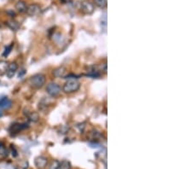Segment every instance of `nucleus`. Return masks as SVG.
I'll list each match as a JSON object with an SVG mask.
<instances>
[{"instance_id":"2eb2a0df","label":"nucleus","mask_w":192,"mask_h":169,"mask_svg":"<svg viewBox=\"0 0 192 169\" xmlns=\"http://www.w3.org/2000/svg\"><path fill=\"white\" fill-rule=\"evenodd\" d=\"M9 153H10L9 150L4 146L3 143H1L0 144V155L3 156V157H7L9 155Z\"/></svg>"},{"instance_id":"ddd939ff","label":"nucleus","mask_w":192,"mask_h":169,"mask_svg":"<svg viewBox=\"0 0 192 169\" xmlns=\"http://www.w3.org/2000/svg\"><path fill=\"white\" fill-rule=\"evenodd\" d=\"M5 24H6V26H7L10 29L12 30V31H17V30L20 28V24H19L17 22H15V20L8 21Z\"/></svg>"},{"instance_id":"20e7f679","label":"nucleus","mask_w":192,"mask_h":169,"mask_svg":"<svg viewBox=\"0 0 192 169\" xmlns=\"http://www.w3.org/2000/svg\"><path fill=\"white\" fill-rule=\"evenodd\" d=\"M41 11L40 6L38 4H30L29 6H27V8L26 13L30 16H35L38 15Z\"/></svg>"},{"instance_id":"f8f14e48","label":"nucleus","mask_w":192,"mask_h":169,"mask_svg":"<svg viewBox=\"0 0 192 169\" xmlns=\"http://www.w3.org/2000/svg\"><path fill=\"white\" fill-rule=\"evenodd\" d=\"M27 117L28 118L30 122H38L39 121V115L37 112L35 111H31V112H27L26 114Z\"/></svg>"},{"instance_id":"4be33fe9","label":"nucleus","mask_w":192,"mask_h":169,"mask_svg":"<svg viewBox=\"0 0 192 169\" xmlns=\"http://www.w3.org/2000/svg\"><path fill=\"white\" fill-rule=\"evenodd\" d=\"M25 73H26V71H25V69H22L21 70V72H19V74H18V77L19 78H22L24 74H25Z\"/></svg>"},{"instance_id":"f257e3e1","label":"nucleus","mask_w":192,"mask_h":169,"mask_svg":"<svg viewBox=\"0 0 192 169\" xmlns=\"http://www.w3.org/2000/svg\"><path fill=\"white\" fill-rule=\"evenodd\" d=\"M45 81H46V77L44 74H36L33 75L32 77L28 80V84L30 85V87H32L33 89L38 90V89L42 88L44 86V84H45Z\"/></svg>"},{"instance_id":"5701e85b","label":"nucleus","mask_w":192,"mask_h":169,"mask_svg":"<svg viewBox=\"0 0 192 169\" xmlns=\"http://www.w3.org/2000/svg\"><path fill=\"white\" fill-rule=\"evenodd\" d=\"M2 116H3V112H2V110L0 109V118L2 117Z\"/></svg>"},{"instance_id":"6ab92c4d","label":"nucleus","mask_w":192,"mask_h":169,"mask_svg":"<svg viewBox=\"0 0 192 169\" xmlns=\"http://www.w3.org/2000/svg\"><path fill=\"white\" fill-rule=\"evenodd\" d=\"M60 167V162H58L57 160H54L52 161L51 163L50 164L49 169H59Z\"/></svg>"},{"instance_id":"a211bd4d","label":"nucleus","mask_w":192,"mask_h":169,"mask_svg":"<svg viewBox=\"0 0 192 169\" xmlns=\"http://www.w3.org/2000/svg\"><path fill=\"white\" fill-rule=\"evenodd\" d=\"M97 7L104 9L107 7V0H93Z\"/></svg>"},{"instance_id":"7ed1b4c3","label":"nucleus","mask_w":192,"mask_h":169,"mask_svg":"<svg viewBox=\"0 0 192 169\" xmlns=\"http://www.w3.org/2000/svg\"><path fill=\"white\" fill-rule=\"evenodd\" d=\"M46 92L49 96H51L52 97H56L57 96L59 95L60 92H61V87L57 83L55 82H51L47 84L46 86Z\"/></svg>"},{"instance_id":"dca6fc26","label":"nucleus","mask_w":192,"mask_h":169,"mask_svg":"<svg viewBox=\"0 0 192 169\" xmlns=\"http://www.w3.org/2000/svg\"><path fill=\"white\" fill-rule=\"evenodd\" d=\"M13 46H14V43H11L10 44L7 45L6 47L4 48V52H3L2 56H3L4 57H7L10 54L11 51H12V49H13Z\"/></svg>"},{"instance_id":"393cba45","label":"nucleus","mask_w":192,"mask_h":169,"mask_svg":"<svg viewBox=\"0 0 192 169\" xmlns=\"http://www.w3.org/2000/svg\"><path fill=\"white\" fill-rule=\"evenodd\" d=\"M1 143H1V142H0V144H1Z\"/></svg>"},{"instance_id":"0eeeda50","label":"nucleus","mask_w":192,"mask_h":169,"mask_svg":"<svg viewBox=\"0 0 192 169\" xmlns=\"http://www.w3.org/2000/svg\"><path fill=\"white\" fill-rule=\"evenodd\" d=\"M18 70V65L15 62H12V63H9V66H8L7 72H6V75L9 79H12L16 74Z\"/></svg>"},{"instance_id":"1a4fd4ad","label":"nucleus","mask_w":192,"mask_h":169,"mask_svg":"<svg viewBox=\"0 0 192 169\" xmlns=\"http://www.w3.org/2000/svg\"><path fill=\"white\" fill-rule=\"evenodd\" d=\"M12 107V102L8 97H3L0 99V109L1 110H8Z\"/></svg>"},{"instance_id":"39448f33","label":"nucleus","mask_w":192,"mask_h":169,"mask_svg":"<svg viewBox=\"0 0 192 169\" xmlns=\"http://www.w3.org/2000/svg\"><path fill=\"white\" fill-rule=\"evenodd\" d=\"M48 164V160L43 155H39L34 159V165L39 169H44Z\"/></svg>"},{"instance_id":"9b49d317","label":"nucleus","mask_w":192,"mask_h":169,"mask_svg":"<svg viewBox=\"0 0 192 169\" xmlns=\"http://www.w3.org/2000/svg\"><path fill=\"white\" fill-rule=\"evenodd\" d=\"M15 10L18 11L19 13H21V14H23V13H26L27 11V6L26 3L23 1V0H19L18 2L15 4Z\"/></svg>"},{"instance_id":"aec40b11","label":"nucleus","mask_w":192,"mask_h":169,"mask_svg":"<svg viewBox=\"0 0 192 169\" xmlns=\"http://www.w3.org/2000/svg\"><path fill=\"white\" fill-rule=\"evenodd\" d=\"M10 152H11V155H13V157H16L17 155H18V153H17V150H16V149L14 147V145H10Z\"/></svg>"},{"instance_id":"412c9836","label":"nucleus","mask_w":192,"mask_h":169,"mask_svg":"<svg viewBox=\"0 0 192 169\" xmlns=\"http://www.w3.org/2000/svg\"><path fill=\"white\" fill-rule=\"evenodd\" d=\"M6 13H7L8 15H10V17H13V18L15 16V13L13 10H8L6 11Z\"/></svg>"},{"instance_id":"f3484780","label":"nucleus","mask_w":192,"mask_h":169,"mask_svg":"<svg viewBox=\"0 0 192 169\" xmlns=\"http://www.w3.org/2000/svg\"><path fill=\"white\" fill-rule=\"evenodd\" d=\"M71 163L67 160H63L60 162L59 169H71Z\"/></svg>"},{"instance_id":"f03ea898","label":"nucleus","mask_w":192,"mask_h":169,"mask_svg":"<svg viewBox=\"0 0 192 169\" xmlns=\"http://www.w3.org/2000/svg\"><path fill=\"white\" fill-rule=\"evenodd\" d=\"M80 87V83L75 78H68L67 80L63 84V91L67 94L76 92Z\"/></svg>"},{"instance_id":"423d86ee","label":"nucleus","mask_w":192,"mask_h":169,"mask_svg":"<svg viewBox=\"0 0 192 169\" xmlns=\"http://www.w3.org/2000/svg\"><path fill=\"white\" fill-rule=\"evenodd\" d=\"M80 8H81L82 11L85 14H87V15H91L94 12V5H93L92 3H91L89 1L82 2L81 4H80Z\"/></svg>"},{"instance_id":"4468645a","label":"nucleus","mask_w":192,"mask_h":169,"mask_svg":"<svg viewBox=\"0 0 192 169\" xmlns=\"http://www.w3.org/2000/svg\"><path fill=\"white\" fill-rule=\"evenodd\" d=\"M8 66H9V63L7 61H4V60L0 61V76H3L4 74H6Z\"/></svg>"},{"instance_id":"6e6552de","label":"nucleus","mask_w":192,"mask_h":169,"mask_svg":"<svg viewBox=\"0 0 192 169\" xmlns=\"http://www.w3.org/2000/svg\"><path fill=\"white\" fill-rule=\"evenodd\" d=\"M67 73V71L66 68L64 66H60L53 70L52 74L55 78H64L66 77Z\"/></svg>"},{"instance_id":"b1692460","label":"nucleus","mask_w":192,"mask_h":169,"mask_svg":"<svg viewBox=\"0 0 192 169\" xmlns=\"http://www.w3.org/2000/svg\"><path fill=\"white\" fill-rule=\"evenodd\" d=\"M64 2H68V1H70V0H63Z\"/></svg>"},{"instance_id":"9d476101","label":"nucleus","mask_w":192,"mask_h":169,"mask_svg":"<svg viewBox=\"0 0 192 169\" xmlns=\"http://www.w3.org/2000/svg\"><path fill=\"white\" fill-rule=\"evenodd\" d=\"M28 128V124L27 123H21V124H14V125L11 126L10 127V132H15V133H17L20 131L22 130H24V129Z\"/></svg>"}]
</instances>
